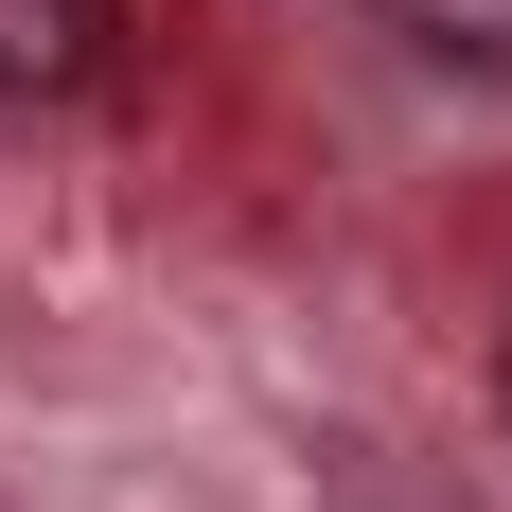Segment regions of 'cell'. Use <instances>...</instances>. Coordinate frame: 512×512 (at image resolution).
I'll list each match as a JSON object with an SVG mask.
<instances>
[{
  "mask_svg": "<svg viewBox=\"0 0 512 512\" xmlns=\"http://www.w3.org/2000/svg\"><path fill=\"white\" fill-rule=\"evenodd\" d=\"M124 36V0H0V106H71Z\"/></svg>",
  "mask_w": 512,
  "mask_h": 512,
  "instance_id": "obj_1",
  "label": "cell"
},
{
  "mask_svg": "<svg viewBox=\"0 0 512 512\" xmlns=\"http://www.w3.org/2000/svg\"><path fill=\"white\" fill-rule=\"evenodd\" d=\"M424 53H460V71H512V0H389Z\"/></svg>",
  "mask_w": 512,
  "mask_h": 512,
  "instance_id": "obj_2",
  "label": "cell"
}]
</instances>
